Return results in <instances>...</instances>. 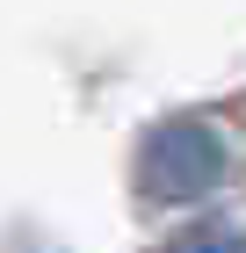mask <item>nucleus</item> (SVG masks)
Instances as JSON below:
<instances>
[{
	"label": "nucleus",
	"instance_id": "nucleus-2",
	"mask_svg": "<svg viewBox=\"0 0 246 253\" xmlns=\"http://www.w3.org/2000/svg\"><path fill=\"white\" fill-rule=\"evenodd\" d=\"M174 253H246V232L217 217V224H196V232H181V239H174Z\"/></svg>",
	"mask_w": 246,
	"mask_h": 253
},
{
	"label": "nucleus",
	"instance_id": "nucleus-1",
	"mask_svg": "<svg viewBox=\"0 0 246 253\" xmlns=\"http://www.w3.org/2000/svg\"><path fill=\"white\" fill-rule=\"evenodd\" d=\"M232 152L225 137L210 130V123H159V130L145 137V152H138V181H145V195H159V203H196V195H210L217 181H225Z\"/></svg>",
	"mask_w": 246,
	"mask_h": 253
}]
</instances>
